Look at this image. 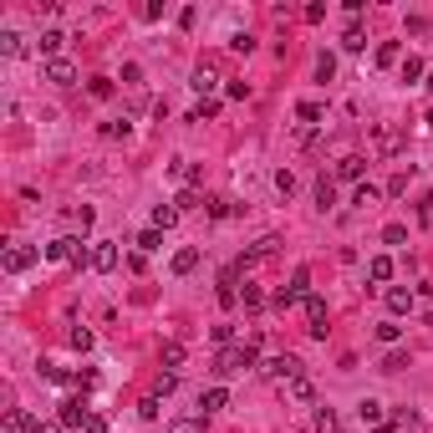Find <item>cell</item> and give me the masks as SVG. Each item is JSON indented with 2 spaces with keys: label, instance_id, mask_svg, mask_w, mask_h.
Listing matches in <instances>:
<instances>
[{
  "label": "cell",
  "instance_id": "cell-27",
  "mask_svg": "<svg viewBox=\"0 0 433 433\" xmlns=\"http://www.w3.org/2000/svg\"><path fill=\"white\" fill-rule=\"evenodd\" d=\"M352 204H357V209H372V204H377V189H372V183H357V194H352Z\"/></svg>",
  "mask_w": 433,
  "mask_h": 433
},
{
  "label": "cell",
  "instance_id": "cell-40",
  "mask_svg": "<svg viewBox=\"0 0 433 433\" xmlns=\"http://www.w3.org/2000/svg\"><path fill=\"white\" fill-rule=\"evenodd\" d=\"M72 347H77V352L92 347V332H87V326H72Z\"/></svg>",
  "mask_w": 433,
  "mask_h": 433
},
{
  "label": "cell",
  "instance_id": "cell-23",
  "mask_svg": "<svg viewBox=\"0 0 433 433\" xmlns=\"http://www.w3.org/2000/svg\"><path fill=\"white\" fill-rule=\"evenodd\" d=\"M21 51H26V41L16 31H0V57H21Z\"/></svg>",
  "mask_w": 433,
  "mask_h": 433
},
{
  "label": "cell",
  "instance_id": "cell-7",
  "mask_svg": "<svg viewBox=\"0 0 433 433\" xmlns=\"http://www.w3.org/2000/svg\"><path fill=\"white\" fill-rule=\"evenodd\" d=\"M362 174H367V159H362V153H347V159H336V174H332V179H342V183H362Z\"/></svg>",
  "mask_w": 433,
  "mask_h": 433
},
{
  "label": "cell",
  "instance_id": "cell-31",
  "mask_svg": "<svg viewBox=\"0 0 433 433\" xmlns=\"http://www.w3.org/2000/svg\"><path fill=\"white\" fill-rule=\"evenodd\" d=\"M240 301H245V311H260V306H265V296H260V285H245V291H240Z\"/></svg>",
  "mask_w": 433,
  "mask_h": 433
},
{
  "label": "cell",
  "instance_id": "cell-46",
  "mask_svg": "<svg viewBox=\"0 0 433 433\" xmlns=\"http://www.w3.org/2000/svg\"><path fill=\"white\" fill-rule=\"evenodd\" d=\"M82 433H108V418H97V413H92V418H87V428H82Z\"/></svg>",
  "mask_w": 433,
  "mask_h": 433
},
{
  "label": "cell",
  "instance_id": "cell-33",
  "mask_svg": "<svg viewBox=\"0 0 433 433\" xmlns=\"http://www.w3.org/2000/svg\"><path fill=\"white\" fill-rule=\"evenodd\" d=\"M275 189H281L285 199H291V194H296V174H291V168H281V174H275Z\"/></svg>",
  "mask_w": 433,
  "mask_h": 433
},
{
  "label": "cell",
  "instance_id": "cell-26",
  "mask_svg": "<svg viewBox=\"0 0 433 433\" xmlns=\"http://www.w3.org/2000/svg\"><path fill=\"white\" fill-rule=\"evenodd\" d=\"M316 433H342V423H336L332 408H316Z\"/></svg>",
  "mask_w": 433,
  "mask_h": 433
},
{
  "label": "cell",
  "instance_id": "cell-9",
  "mask_svg": "<svg viewBox=\"0 0 433 433\" xmlns=\"http://www.w3.org/2000/svg\"><path fill=\"white\" fill-rule=\"evenodd\" d=\"M367 148H372L377 159H387V153H398V133H392L387 123H377V128H372V143H367Z\"/></svg>",
  "mask_w": 433,
  "mask_h": 433
},
{
  "label": "cell",
  "instance_id": "cell-4",
  "mask_svg": "<svg viewBox=\"0 0 433 433\" xmlns=\"http://www.w3.org/2000/svg\"><path fill=\"white\" fill-rule=\"evenodd\" d=\"M357 418H362L372 433H392V423H387V413H383V403H377V398H362V403H357Z\"/></svg>",
  "mask_w": 433,
  "mask_h": 433
},
{
  "label": "cell",
  "instance_id": "cell-35",
  "mask_svg": "<svg viewBox=\"0 0 433 433\" xmlns=\"http://www.w3.org/2000/svg\"><path fill=\"white\" fill-rule=\"evenodd\" d=\"M392 61H398V41H383L377 46V67H392Z\"/></svg>",
  "mask_w": 433,
  "mask_h": 433
},
{
  "label": "cell",
  "instance_id": "cell-17",
  "mask_svg": "<svg viewBox=\"0 0 433 433\" xmlns=\"http://www.w3.org/2000/svg\"><path fill=\"white\" fill-rule=\"evenodd\" d=\"M61 41H67V36L61 31H41V41H36V51H41L46 61H57V51H61Z\"/></svg>",
  "mask_w": 433,
  "mask_h": 433
},
{
  "label": "cell",
  "instance_id": "cell-5",
  "mask_svg": "<svg viewBox=\"0 0 433 433\" xmlns=\"http://www.w3.org/2000/svg\"><path fill=\"white\" fill-rule=\"evenodd\" d=\"M36 260H41V255H36L31 245H10V250H6V260H0V265H6L10 275H21V270H31Z\"/></svg>",
  "mask_w": 433,
  "mask_h": 433
},
{
  "label": "cell",
  "instance_id": "cell-37",
  "mask_svg": "<svg viewBox=\"0 0 433 433\" xmlns=\"http://www.w3.org/2000/svg\"><path fill=\"white\" fill-rule=\"evenodd\" d=\"M102 138H128V117H117V123H102Z\"/></svg>",
  "mask_w": 433,
  "mask_h": 433
},
{
  "label": "cell",
  "instance_id": "cell-1",
  "mask_svg": "<svg viewBox=\"0 0 433 433\" xmlns=\"http://www.w3.org/2000/svg\"><path fill=\"white\" fill-rule=\"evenodd\" d=\"M245 367H260V342H245V347H225L214 357V372L230 377V372H245Z\"/></svg>",
  "mask_w": 433,
  "mask_h": 433
},
{
  "label": "cell",
  "instance_id": "cell-19",
  "mask_svg": "<svg viewBox=\"0 0 433 433\" xmlns=\"http://www.w3.org/2000/svg\"><path fill=\"white\" fill-rule=\"evenodd\" d=\"M6 428H10V433H36V418H26L21 408H10V413H6Z\"/></svg>",
  "mask_w": 433,
  "mask_h": 433
},
{
  "label": "cell",
  "instance_id": "cell-29",
  "mask_svg": "<svg viewBox=\"0 0 433 433\" xmlns=\"http://www.w3.org/2000/svg\"><path fill=\"white\" fill-rule=\"evenodd\" d=\"M168 433H204V418H174Z\"/></svg>",
  "mask_w": 433,
  "mask_h": 433
},
{
  "label": "cell",
  "instance_id": "cell-3",
  "mask_svg": "<svg viewBox=\"0 0 433 433\" xmlns=\"http://www.w3.org/2000/svg\"><path fill=\"white\" fill-rule=\"evenodd\" d=\"M260 372L275 377V383H291V377H301V362L291 357V352H281V357H265V362H260Z\"/></svg>",
  "mask_w": 433,
  "mask_h": 433
},
{
  "label": "cell",
  "instance_id": "cell-28",
  "mask_svg": "<svg viewBox=\"0 0 433 433\" xmlns=\"http://www.w3.org/2000/svg\"><path fill=\"white\" fill-rule=\"evenodd\" d=\"M336 77V57L326 51V57H316V82H332Z\"/></svg>",
  "mask_w": 433,
  "mask_h": 433
},
{
  "label": "cell",
  "instance_id": "cell-10",
  "mask_svg": "<svg viewBox=\"0 0 433 433\" xmlns=\"http://www.w3.org/2000/svg\"><path fill=\"white\" fill-rule=\"evenodd\" d=\"M92 270H117V245L112 240H92Z\"/></svg>",
  "mask_w": 433,
  "mask_h": 433
},
{
  "label": "cell",
  "instance_id": "cell-39",
  "mask_svg": "<svg viewBox=\"0 0 433 433\" xmlns=\"http://www.w3.org/2000/svg\"><path fill=\"white\" fill-rule=\"evenodd\" d=\"M174 383H179V377H174V372H159V383H153V398H159V392H163V398H168V392H174Z\"/></svg>",
  "mask_w": 433,
  "mask_h": 433
},
{
  "label": "cell",
  "instance_id": "cell-16",
  "mask_svg": "<svg viewBox=\"0 0 433 433\" xmlns=\"http://www.w3.org/2000/svg\"><path fill=\"white\" fill-rule=\"evenodd\" d=\"M199 408H204V413L230 408V392H225V387H209V392H199Z\"/></svg>",
  "mask_w": 433,
  "mask_h": 433
},
{
  "label": "cell",
  "instance_id": "cell-32",
  "mask_svg": "<svg viewBox=\"0 0 433 433\" xmlns=\"http://www.w3.org/2000/svg\"><path fill=\"white\" fill-rule=\"evenodd\" d=\"M87 92H92L97 102H108V97H112V82H108V77H92V87H87Z\"/></svg>",
  "mask_w": 433,
  "mask_h": 433
},
{
  "label": "cell",
  "instance_id": "cell-21",
  "mask_svg": "<svg viewBox=\"0 0 433 433\" xmlns=\"http://www.w3.org/2000/svg\"><path fill=\"white\" fill-rule=\"evenodd\" d=\"M194 265H199V250H194V245H189V250H179V255H174V275H189Z\"/></svg>",
  "mask_w": 433,
  "mask_h": 433
},
{
  "label": "cell",
  "instance_id": "cell-12",
  "mask_svg": "<svg viewBox=\"0 0 433 433\" xmlns=\"http://www.w3.org/2000/svg\"><path fill=\"white\" fill-rule=\"evenodd\" d=\"M285 398H291V403H316V387H311V377H306V372L291 377V383H285Z\"/></svg>",
  "mask_w": 433,
  "mask_h": 433
},
{
  "label": "cell",
  "instance_id": "cell-25",
  "mask_svg": "<svg viewBox=\"0 0 433 433\" xmlns=\"http://www.w3.org/2000/svg\"><path fill=\"white\" fill-rule=\"evenodd\" d=\"M163 367L179 377V367H183V347H179V342H168V347H163Z\"/></svg>",
  "mask_w": 433,
  "mask_h": 433
},
{
  "label": "cell",
  "instance_id": "cell-30",
  "mask_svg": "<svg viewBox=\"0 0 433 433\" xmlns=\"http://www.w3.org/2000/svg\"><path fill=\"white\" fill-rule=\"evenodd\" d=\"M296 117H301V123H321V102H301V108H296Z\"/></svg>",
  "mask_w": 433,
  "mask_h": 433
},
{
  "label": "cell",
  "instance_id": "cell-34",
  "mask_svg": "<svg viewBox=\"0 0 433 433\" xmlns=\"http://www.w3.org/2000/svg\"><path fill=\"white\" fill-rule=\"evenodd\" d=\"M398 336H403V326H398V321H383V326H377V342H387V347H392Z\"/></svg>",
  "mask_w": 433,
  "mask_h": 433
},
{
  "label": "cell",
  "instance_id": "cell-6",
  "mask_svg": "<svg viewBox=\"0 0 433 433\" xmlns=\"http://www.w3.org/2000/svg\"><path fill=\"white\" fill-rule=\"evenodd\" d=\"M301 306H306V332L311 336H326V301L321 296H306Z\"/></svg>",
  "mask_w": 433,
  "mask_h": 433
},
{
  "label": "cell",
  "instance_id": "cell-2",
  "mask_svg": "<svg viewBox=\"0 0 433 433\" xmlns=\"http://www.w3.org/2000/svg\"><path fill=\"white\" fill-rule=\"evenodd\" d=\"M306 296H311V270L301 265V270L291 275V285H281V291H275L270 301H275V306H281V311H291L296 301H306Z\"/></svg>",
  "mask_w": 433,
  "mask_h": 433
},
{
  "label": "cell",
  "instance_id": "cell-14",
  "mask_svg": "<svg viewBox=\"0 0 433 433\" xmlns=\"http://www.w3.org/2000/svg\"><path fill=\"white\" fill-rule=\"evenodd\" d=\"M387 311H392V316H408V311H413V291L392 285V291H387Z\"/></svg>",
  "mask_w": 433,
  "mask_h": 433
},
{
  "label": "cell",
  "instance_id": "cell-41",
  "mask_svg": "<svg viewBox=\"0 0 433 433\" xmlns=\"http://www.w3.org/2000/svg\"><path fill=\"white\" fill-rule=\"evenodd\" d=\"M342 46H347V51H362V46H367V36H362V31H357V26H352V31H347V36H342Z\"/></svg>",
  "mask_w": 433,
  "mask_h": 433
},
{
  "label": "cell",
  "instance_id": "cell-11",
  "mask_svg": "<svg viewBox=\"0 0 433 433\" xmlns=\"http://www.w3.org/2000/svg\"><path fill=\"white\" fill-rule=\"evenodd\" d=\"M46 82H57V87H72L77 82V67L67 57H57V61H46Z\"/></svg>",
  "mask_w": 433,
  "mask_h": 433
},
{
  "label": "cell",
  "instance_id": "cell-44",
  "mask_svg": "<svg viewBox=\"0 0 433 433\" xmlns=\"http://www.w3.org/2000/svg\"><path fill=\"white\" fill-rule=\"evenodd\" d=\"M230 46H234V51H255V36L240 31V36H230Z\"/></svg>",
  "mask_w": 433,
  "mask_h": 433
},
{
  "label": "cell",
  "instance_id": "cell-18",
  "mask_svg": "<svg viewBox=\"0 0 433 433\" xmlns=\"http://www.w3.org/2000/svg\"><path fill=\"white\" fill-rule=\"evenodd\" d=\"M179 225V204H159L153 209V230H174Z\"/></svg>",
  "mask_w": 433,
  "mask_h": 433
},
{
  "label": "cell",
  "instance_id": "cell-45",
  "mask_svg": "<svg viewBox=\"0 0 433 433\" xmlns=\"http://www.w3.org/2000/svg\"><path fill=\"white\" fill-rule=\"evenodd\" d=\"M72 225H82V230H92V209L82 204V209H72Z\"/></svg>",
  "mask_w": 433,
  "mask_h": 433
},
{
  "label": "cell",
  "instance_id": "cell-8",
  "mask_svg": "<svg viewBox=\"0 0 433 433\" xmlns=\"http://www.w3.org/2000/svg\"><path fill=\"white\" fill-rule=\"evenodd\" d=\"M87 418H92L87 403H82V398H67V403H61V418H57V423H67V428H87Z\"/></svg>",
  "mask_w": 433,
  "mask_h": 433
},
{
  "label": "cell",
  "instance_id": "cell-24",
  "mask_svg": "<svg viewBox=\"0 0 433 433\" xmlns=\"http://www.w3.org/2000/svg\"><path fill=\"white\" fill-rule=\"evenodd\" d=\"M214 82H219V77L209 72V67H199V72H194V82H189V87H194V92L204 97V92H214Z\"/></svg>",
  "mask_w": 433,
  "mask_h": 433
},
{
  "label": "cell",
  "instance_id": "cell-15",
  "mask_svg": "<svg viewBox=\"0 0 433 433\" xmlns=\"http://www.w3.org/2000/svg\"><path fill=\"white\" fill-rule=\"evenodd\" d=\"M332 204H336V179L321 174V179H316V209H332Z\"/></svg>",
  "mask_w": 433,
  "mask_h": 433
},
{
  "label": "cell",
  "instance_id": "cell-20",
  "mask_svg": "<svg viewBox=\"0 0 433 433\" xmlns=\"http://www.w3.org/2000/svg\"><path fill=\"white\" fill-rule=\"evenodd\" d=\"M367 275H372V281H392V260L387 255H372V260H367Z\"/></svg>",
  "mask_w": 433,
  "mask_h": 433
},
{
  "label": "cell",
  "instance_id": "cell-36",
  "mask_svg": "<svg viewBox=\"0 0 433 433\" xmlns=\"http://www.w3.org/2000/svg\"><path fill=\"white\" fill-rule=\"evenodd\" d=\"M418 77H423V57H408L403 61V82H418Z\"/></svg>",
  "mask_w": 433,
  "mask_h": 433
},
{
  "label": "cell",
  "instance_id": "cell-42",
  "mask_svg": "<svg viewBox=\"0 0 433 433\" xmlns=\"http://www.w3.org/2000/svg\"><path fill=\"white\" fill-rule=\"evenodd\" d=\"M403 240H408V230H403V225H387L383 230V245H403Z\"/></svg>",
  "mask_w": 433,
  "mask_h": 433
},
{
  "label": "cell",
  "instance_id": "cell-13",
  "mask_svg": "<svg viewBox=\"0 0 433 433\" xmlns=\"http://www.w3.org/2000/svg\"><path fill=\"white\" fill-rule=\"evenodd\" d=\"M72 250H77V240H72V234H61V240L46 245V260H57V265H72Z\"/></svg>",
  "mask_w": 433,
  "mask_h": 433
},
{
  "label": "cell",
  "instance_id": "cell-38",
  "mask_svg": "<svg viewBox=\"0 0 433 433\" xmlns=\"http://www.w3.org/2000/svg\"><path fill=\"white\" fill-rule=\"evenodd\" d=\"M214 112H219V102H199V108L189 112V123H204V117H214Z\"/></svg>",
  "mask_w": 433,
  "mask_h": 433
},
{
  "label": "cell",
  "instance_id": "cell-47",
  "mask_svg": "<svg viewBox=\"0 0 433 433\" xmlns=\"http://www.w3.org/2000/svg\"><path fill=\"white\" fill-rule=\"evenodd\" d=\"M36 433H67V423H41V418H36Z\"/></svg>",
  "mask_w": 433,
  "mask_h": 433
},
{
  "label": "cell",
  "instance_id": "cell-22",
  "mask_svg": "<svg viewBox=\"0 0 433 433\" xmlns=\"http://www.w3.org/2000/svg\"><path fill=\"white\" fill-rule=\"evenodd\" d=\"M148 250H163V230H143L138 234V255H148Z\"/></svg>",
  "mask_w": 433,
  "mask_h": 433
},
{
  "label": "cell",
  "instance_id": "cell-43",
  "mask_svg": "<svg viewBox=\"0 0 433 433\" xmlns=\"http://www.w3.org/2000/svg\"><path fill=\"white\" fill-rule=\"evenodd\" d=\"M403 367H408V357H403V352H387V362H383V372H403Z\"/></svg>",
  "mask_w": 433,
  "mask_h": 433
},
{
  "label": "cell",
  "instance_id": "cell-48",
  "mask_svg": "<svg viewBox=\"0 0 433 433\" xmlns=\"http://www.w3.org/2000/svg\"><path fill=\"white\" fill-rule=\"evenodd\" d=\"M428 92H433V72H428Z\"/></svg>",
  "mask_w": 433,
  "mask_h": 433
}]
</instances>
